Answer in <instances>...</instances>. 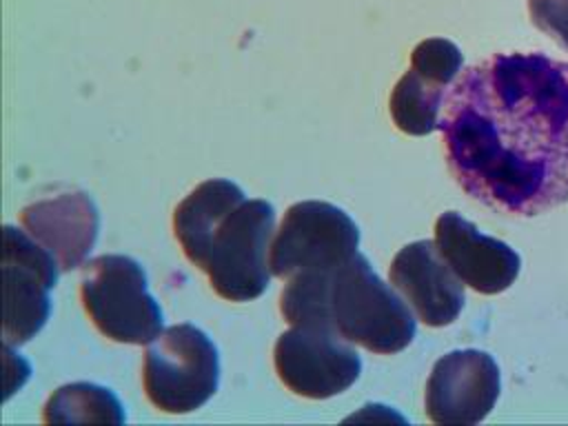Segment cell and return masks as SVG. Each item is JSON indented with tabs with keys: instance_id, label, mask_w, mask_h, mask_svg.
Returning <instances> with one entry per match:
<instances>
[{
	"instance_id": "obj_1",
	"label": "cell",
	"mask_w": 568,
	"mask_h": 426,
	"mask_svg": "<svg viewBox=\"0 0 568 426\" xmlns=\"http://www.w3.org/2000/svg\"><path fill=\"white\" fill-rule=\"evenodd\" d=\"M437 129L453 180L490 211L532 217L568 202V62L515 51L466 67Z\"/></svg>"
},
{
	"instance_id": "obj_2",
	"label": "cell",
	"mask_w": 568,
	"mask_h": 426,
	"mask_svg": "<svg viewBox=\"0 0 568 426\" xmlns=\"http://www.w3.org/2000/svg\"><path fill=\"white\" fill-rule=\"evenodd\" d=\"M280 311L293 326H326L377 355L399 353L415 337L408 304L362 253L333 268L291 277L280 295Z\"/></svg>"
},
{
	"instance_id": "obj_3",
	"label": "cell",
	"mask_w": 568,
	"mask_h": 426,
	"mask_svg": "<svg viewBox=\"0 0 568 426\" xmlns=\"http://www.w3.org/2000/svg\"><path fill=\"white\" fill-rule=\"evenodd\" d=\"M275 229V209L266 200H244L222 215L209 231L193 264L213 291L229 302L260 297L271 280L266 251Z\"/></svg>"
},
{
	"instance_id": "obj_4",
	"label": "cell",
	"mask_w": 568,
	"mask_h": 426,
	"mask_svg": "<svg viewBox=\"0 0 568 426\" xmlns=\"http://www.w3.org/2000/svg\"><path fill=\"white\" fill-rule=\"evenodd\" d=\"M80 297L95 328L120 344H149L162 333V311L146 288L142 266L126 255L84 264Z\"/></svg>"
},
{
	"instance_id": "obj_5",
	"label": "cell",
	"mask_w": 568,
	"mask_h": 426,
	"mask_svg": "<svg viewBox=\"0 0 568 426\" xmlns=\"http://www.w3.org/2000/svg\"><path fill=\"white\" fill-rule=\"evenodd\" d=\"M142 382L155 408L191 413L204 406L217 390V351L206 333L193 324L169 326L146 346Z\"/></svg>"
},
{
	"instance_id": "obj_6",
	"label": "cell",
	"mask_w": 568,
	"mask_h": 426,
	"mask_svg": "<svg viewBox=\"0 0 568 426\" xmlns=\"http://www.w3.org/2000/svg\"><path fill=\"white\" fill-rule=\"evenodd\" d=\"M359 229L339 206L306 200L286 209L271 244V273L291 280L333 268L357 253Z\"/></svg>"
},
{
	"instance_id": "obj_7",
	"label": "cell",
	"mask_w": 568,
	"mask_h": 426,
	"mask_svg": "<svg viewBox=\"0 0 568 426\" xmlns=\"http://www.w3.org/2000/svg\"><path fill=\"white\" fill-rule=\"evenodd\" d=\"M273 364L282 384L308 399L335 397L362 373V359L351 342L326 326L311 324L293 326L277 337Z\"/></svg>"
},
{
	"instance_id": "obj_8",
	"label": "cell",
	"mask_w": 568,
	"mask_h": 426,
	"mask_svg": "<svg viewBox=\"0 0 568 426\" xmlns=\"http://www.w3.org/2000/svg\"><path fill=\"white\" fill-rule=\"evenodd\" d=\"M55 257L27 231L4 226L2 337L4 346L29 342L49 320V291L58 282Z\"/></svg>"
},
{
	"instance_id": "obj_9",
	"label": "cell",
	"mask_w": 568,
	"mask_h": 426,
	"mask_svg": "<svg viewBox=\"0 0 568 426\" xmlns=\"http://www.w3.org/2000/svg\"><path fill=\"white\" fill-rule=\"evenodd\" d=\"M499 397L497 362L475 348L439 357L426 382V415L435 424H479Z\"/></svg>"
},
{
	"instance_id": "obj_10",
	"label": "cell",
	"mask_w": 568,
	"mask_h": 426,
	"mask_svg": "<svg viewBox=\"0 0 568 426\" xmlns=\"http://www.w3.org/2000/svg\"><path fill=\"white\" fill-rule=\"evenodd\" d=\"M462 51L446 38L422 40L410 53V69L390 93V118L402 133L428 135L439 124L444 91L462 71Z\"/></svg>"
},
{
	"instance_id": "obj_11",
	"label": "cell",
	"mask_w": 568,
	"mask_h": 426,
	"mask_svg": "<svg viewBox=\"0 0 568 426\" xmlns=\"http://www.w3.org/2000/svg\"><path fill=\"white\" fill-rule=\"evenodd\" d=\"M20 222L55 257L60 271L82 266L100 231L98 206L80 189H62L33 200L20 211Z\"/></svg>"
},
{
	"instance_id": "obj_12",
	"label": "cell",
	"mask_w": 568,
	"mask_h": 426,
	"mask_svg": "<svg viewBox=\"0 0 568 426\" xmlns=\"http://www.w3.org/2000/svg\"><path fill=\"white\" fill-rule=\"evenodd\" d=\"M388 277L426 326H448L464 308V282L430 240H417L399 248Z\"/></svg>"
},
{
	"instance_id": "obj_13",
	"label": "cell",
	"mask_w": 568,
	"mask_h": 426,
	"mask_svg": "<svg viewBox=\"0 0 568 426\" xmlns=\"http://www.w3.org/2000/svg\"><path fill=\"white\" fill-rule=\"evenodd\" d=\"M435 244L455 275L481 295L504 293L515 284L521 260L506 242L484 235L457 211H446L435 222Z\"/></svg>"
},
{
	"instance_id": "obj_14",
	"label": "cell",
	"mask_w": 568,
	"mask_h": 426,
	"mask_svg": "<svg viewBox=\"0 0 568 426\" xmlns=\"http://www.w3.org/2000/svg\"><path fill=\"white\" fill-rule=\"evenodd\" d=\"M244 200V191L237 184H233L231 180L213 178L197 184L175 206L173 233L191 262L200 253L211 226Z\"/></svg>"
},
{
	"instance_id": "obj_15",
	"label": "cell",
	"mask_w": 568,
	"mask_h": 426,
	"mask_svg": "<svg viewBox=\"0 0 568 426\" xmlns=\"http://www.w3.org/2000/svg\"><path fill=\"white\" fill-rule=\"evenodd\" d=\"M47 424H122L124 408L104 386L75 382L60 386L44 406Z\"/></svg>"
},
{
	"instance_id": "obj_16",
	"label": "cell",
	"mask_w": 568,
	"mask_h": 426,
	"mask_svg": "<svg viewBox=\"0 0 568 426\" xmlns=\"http://www.w3.org/2000/svg\"><path fill=\"white\" fill-rule=\"evenodd\" d=\"M532 24L568 51V0H528Z\"/></svg>"
}]
</instances>
